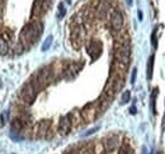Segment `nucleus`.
<instances>
[{
  "instance_id": "1",
  "label": "nucleus",
  "mask_w": 165,
  "mask_h": 154,
  "mask_svg": "<svg viewBox=\"0 0 165 154\" xmlns=\"http://www.w3.org/2000/svg\"><path fill=\"white\" fill-rule=\"evenodd\" d=\"M42 32H43V24L40 20H33V22L27 23L19 35L21 44L24 48H29L40 39Z\"/></svg>"
},
{
  "instance_id": "2",
  "label": "nucleus",
  "mask_w": 165,
  "mask_h": 154,
  "mask_svg": "<svg viewBox=\"0 0 165 154\" xmlns=\"http://www.w3.org/2000/svg\"><path fill=\"white\" fill-rule=\"evenodd\" d=\"M37 92H38V91L36 90V87L28 81V82H26V84L22 86V88L19 90V93H18V96H19V99H21L24 104L32 105V104L34 102V100H36Z\"/></svg>"
},
{
  "instance_id": "3",
  "label": "nucleus",
  "mask_w": 165,
  "mask_h": 154,
  "mask_svg": "<svg viewBox=\"0 0 165 154\" xmlns=\"http://www.w3.org/2000/svg\"><path fill=\"white\" fill-rule=\"evenodd\" d=\"M86 49H88V54L90 56V58L93 61H95L97 58H99L100 54H102L103 44H102V42L97 41V39H93V41H90L86 44Z\"/></svg>"
},
{
  "instance_id": "4",
  "label": "nucleus",
  "mask_w": 165,
  "mask_h": 154,
  "mask_svg": "<svg viewBox=\"0 0 165 154\" xmlns=\"http://www.w3.org/2000/svg\"><path fill=\"white\" fill-rule=\"evenodd\" d=\"M123 15L121 11L118 10H114L112 14H111V28H112V32L113 33H119L122 27H123Z\"/></svg>"
},
{
  "instance_id": "5",
  "label": "nucleus",
  "mask_w": 165,
  "mask_h": 154,
  "mask_svg": "<svg viewBox=\"0 0 165 154\" xmlns=\"http://www.w3.org/2000/svg\"><path fill=\"white\" fill-rule=\"evenodd\" d=\"M71 126H72V123L69 118V115H65L59 121V133L61 135H67L71 130Z\"/></svg>"
},
{
  "instance_id": "6",
  "label": "nucleus",
  "mask_w": 165,
  "mask_h": 154,
  "mask_svg": "<svg viewBox=\"0 0 165 154\" xmlns=\"http://www.w3.org/2000/svg\"><path fill=\"white\" fill-rule=\"evenodd\" d=\"M103 144H104L105 152H113L119 145V138L117 135H111L109 138H107V140Z\"/></svg>"
},
{
  "instance_id": "7",
  "label": "nucleus",
  "mask_w": 165,
  "mask_h": 154,
  "mask_svg": "<svg viewBox=\"0 0 165 154\" xmlns=\"http://www.w3.org/2000/svg\"><path fill=\"white\" fill-rule=\"evenodd\" d=\"M50 126H51V121L50 120H42L38 123L37 125V134L40 138H45L46 134L50 131Z\"/></svg>"
},
{
  "instance_id": "8",
  "label": "nucleus",
  "mask_w": 165,
  "mask_h": 154,
  "mask_svg": "<svg viewBox=\"0 0 165 154\" xmlns=\"http://www.w3.org/2000/svg\"><path fill=\"white\" fill-rule=\"evenodd\" d=\"M158 88H154L153 92H151V96H150V107H151V111L154 115H156V96H158Z\"/></svg>"
},
{
  "instance_id": "9",
  "label": "nucleus",
  "mask_w": 165,
  "mask_h": 154,
  "mask_svg": "<svg viewBox=\"0 0 165 154\" xmlns=\"http://www.w3.org/2000/svg\"><path fill=\"white\" fill-rule=\"evenodd\" d=\"M9 51V44L8 41L4 39L3 37H0V54H7Z\"/></svg>"
},
{
  "instance_id": "10",
  "label": "nucleus",
  "mask_w": 165,
  "mask_h": 154,
  "mask_svg": "<svg viewBox=\"0 0 165 154\" xmlns=\"http://www.w3.org/2000/svg\"><path fill=\"white\" fill-rule=\"evenodd\" d=\"M154 60H155V57L154 56H150L149 62H148V79L149 80H151L153 72H154Z\"/></svg>"
},
{
  "instance_id": "11",
  "label": "nucleus",
  "mask_w": 165,
  "mask_h": 154,
  "mask_svg": "<svg viewBox=\"0 0 165 154\" xmlns=\"http://www.w3.org/2000/svg\"><path fill=\"white\" fill-rule=\"evenodd\" d=\"M131 99V92L130 91H124L123 95H122V97H121V102L122 104H127L128 101H130Z\"/></svg>"
},
{
  "instance_id": "12",
  "label": "nucleus",
  "mask_w": 165,
  "mask_h": 154,
  "mask_svg": "<svg viewBox=\"0 0 165 154\" xmlns=\"http://www.w3.org/2000/svg\"><path fill=\"white\" fill-rule=\"evenodd\" d=\"M51 44H52V37L48 35V37L46 38V41H45L43 46H42V51H47V49L51 47Z\"/></svg>"
},
{
  "instance_id": "13",
  "label": "nucleus",
  "mask_w": 165,
  "mask_h": 154,
  "mask_svg": "<svg viewBox=\"0 0 165 154\" xmlns=\"http://www.w3.org/2000/svg\"><path fill=\"white\" fill-rule=\"evenodd\" d=\"M65 14H66L65 7H64V4H62V3H60V4H59V14H57L59 19H62V18L65 16Z\"/></svg>"
},
{
  "instance_id": "14",
  "label": "nucleus",
  "mask_w": 165,
  "mask_h": 154,
  "mask_svg": "<svg viewBox=\"0 0 165 154\" xmlns=\"http://www.w3.org/2000/svg\"><path fill=\"white\" fill-rule=\"evenodd\" d=\"M156 28L153 30V34H151V44H153V47L154 48H156L158 47V38H156Z\"/></svg>"
},
{
  "instance_id": "15",
  "label": "nucleus",
  "mask_w": 165,
  "mask_h": 154,
  "mask_svg": "<svg viewBox=\"0 0 165 154\" xmlns=\"http://www.w3.org/2000/svg\"><path fill=\"white\" fill-rule=\"evenodd\" d=\"M8 111H5V112H3L2 114V124H5L7 121H8Z\"/></svg>"
},
{
  "instance_id": "16",
  "label": "nucleus",
  "mask_w": 165,
  "mask_h": 154,
  "mask_svg": "<svg viewBox=\"0 0 165 154\" xmlns=\"http://www.w3.org/2000/svg\"><path fill=\"white\" fill-rule=\"evenodd\" d=\"M136 73H137V71L133 70V71H132V76H131V84H132V85H133L135 81H136Z\"/></svg>"
},
{
  "instance_id": "17",
  "label": "nucleus",
  "mask_w": 165,
  "mask_h": 154,
  "mask_svg": "<svg viewBox=\"0 0 165 154\" xmlns=\"http://www.w3.org/2000/svg\"><path fill=\"white\" fill-rule=\"evenodd\" d=\"M130 111H131V114H136V107H135V106H132Z\"/></svg>"
},
{
  "instance_id": "18",
  "label": "nucleus",
  "mask_w": 165,
  "mask_h": 154,
  "mask_svg": "<svg viewBox=\"0 0 165 154\" xmlns=\"http://www.w3.org/2000/svg\"><path fill=\"white\" fill-rule=\"evenodd\" d=\"M138 18H140V20L142 19V11H138Z\"/></svg>"
},
{
  "instance_id": "19",
  "label": "nucleus",
  "mask_w": 165,
  "mask_h": 154,
  "mask_svg": "<svg viewBox=\"0 0 165 154\" xmlns=\"http://www.w3.org/2000/svg\"><path fill=\"white\" fill-rule=\"evenodd\" d=\"M127 3H128V4L131 5V4H132V0H127Z\"/></svg>"
}]
</instances>
